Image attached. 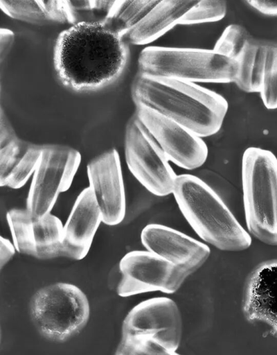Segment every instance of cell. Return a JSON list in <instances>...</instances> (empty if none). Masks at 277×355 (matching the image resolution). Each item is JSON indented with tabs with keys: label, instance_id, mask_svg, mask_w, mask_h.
Listing matches in <instances>:
<instances>
[{
	"label": "cell",
	"instance_id": "15",
	"mask_svg": "<svg viewBox=\"0 0 277 355\" xmlns=\"http://www.w3.org/2000/svg\"><path fill=\"white\" fill-rule=\"evenodd\" d=\"M102 223L100 211L89 187L77 196L62 232V255L81 260L88 254Z\"/></svg>",
	"mask_w": 277,
	"mask_h": 355
},
{
	"label": "cell",
	"instance_id": "22",
	"mask_svg": "<svg viewBox=\"0 0 277 355\" xmlns=\"http://www.w3.org/2000/svg\"><path fill=\"white\" fill-rule=\"evenodd\" d=\"M227 12L224 1H198L181 19V25H193L211 23L222 19Z\"/></svg>",
	"mask_w": 277,
	"mask_h": 355
},
{
	"label": "cell",
	"instance_id": "4",
	"mask_svg": "<svg viewBox=\"0 0 277 355\" xmlns=\"http://www.w3.org/2000/svg\"><path fill=\"white\" fill-rule=\"evenodd\" d=\"M241 180L247 232L260 242L277 246V158L269 150L247 148Z\"/></svg>",
	"mask_w": 277,
	"mask_h": 355
},
{
	"label": "cell",
	"instance_id": "17",
	"mask_svg": "<svg viewBox=\"0 0 277 355\" xmlns=\"http://www.w3.org/2000/svg\"><path fill=\"white\" fill-rule=\"evenodd\" d=\"M196 0L159 1L154 8L122 39L127 44L145 45L157 40L179 24Z\"/></svg>",
	"mask_w": 277,
	"mask_h": 355
},
{
	"label": "cell",
	"instance_id": "11",
	"mask_svg": "<svg viewBox=\"0 0 277 355\" xmlns=\"http://www.w3.org/2000/svg\"><path fill=\"white\" fill-rule=\"evenodd\" d=\"M121 332V338L141 336L177 351L182 334L179 309L168 297L146 300L129 311L123 320Z\"/></svg>",
	"mask_w": 277,
	"mask_h": 355
},
{
	"label": "cell",
	"instance_id": "7",
	"mask_svg": "<svg viewBox=\"0 0 277 355\" xmlns=\"http://www.w3.org/2000/svg\"><path fill=\"white\" fill-rule=\"evenodd\" d=\"M125 157L131 173L150 193L159 197L172 194L177 175L156 139L136 116L126 128Z\"/></svg>",
	"mask_w": 277,
	"mask_h": 355
},
{
	"label": "cell",
	"instance_id": "19",
	"mask_svg": "<svg viewBox=\"0 0 277 355\" xmlns=\"http://www.w3.org/2000/svg\"><path fill=\"white\" fill-rule=\"evenodd\" d=\"M267 46L249 40L235 59L238 64L233 83L239 89L247 92H260Z\"/></svg>",
	"mask_w": 277,
	"mask_h": 355
},
{
	"label": "cell",
	"instance_id": "5",
	"mask_svg": "<svg viewBox=\"0 0 277 355\" xmlns=\"http://www.w3.org/2000/svg\"><path fill=\"white\" fill-rule=\"evenodd\" d=\"M139 73L191 83H228L238 71L235 60L214 49L149 46L140 53Z\"/></svg>",
	"mask_w": 277,
	"mask_h": 355
},
{
	"label": "cell",
	"instance_id": "21",
	"mask_svg": "<svg viewBox=\"0 0 277 355\" xmlns=\"http://www.w3.org/2000/svg\"><path fill=\"white\" fill-rule=\"evenodd\" d=\"M1 9L10 17L32 23L48 21L43 1L0 0Z\"/></svg>",
	"mask_w": 277,
	"mask_h": 355
},
{
	"label": "cell",
	"instance_id": "25",
	"mask_svg": "<svg viewBox=\"0 0 277 355\" xmlns=\"http://www.w3.org/2000/svg\"><path fill=\"white\" fill-rule=\"evenodd\" d=\"M114 355H180L144 337L121 338Z\"/></svg>",
	"mask_w": 277,
	"mask_h": 355
},
{
	"label": "cell",
	"instance_id": "27",
	"mask_svg": "<svg viewBox=\"0 0 277 355\" xmlns=\"http://www.w3.org/2000/svg\"><path fill=\"white\" fill-rule=\"evenodd\" d=\"M17 250L13 242L1 236L0 238V268L6 265L13 257Z\"/></svg>",
	"mask_w": 277,
	"mask_h": 355
},
{
	"label": "cell",
	"instance_id": "12",
	"mask_svg": "<svg viewBox=\"0 0 277 355\" xmlns=\"http://www.w3.org/2000/svg\"><path fill=\"white\" fill-rule=\"evenodd\" d=\"M6 220L17 252L39 259L62 255L63 225L51 213L36 217L26 209H12Z\"/></svg>",
	"mask_w": 277,
	"mask_h": 355
},
{
	"label": "cell",
	"instance_id": "13",
	"mask_svg": "<svg viewBox=\"0 0 277 355\" xmlns=\"http://www.w3.org/2000/svg\"><path fill=\"white\" fill-rule=\"evenodd\" d=\"M87 175L102 223L111 226L120 223L125 216L126 197L118 151L111 149L92 159Z\"/></svg>",
	"mask_w": 277,
	"mask_h": 355
},
{
	"label": "cell",
	"instance_id": "3",
	"mask_svg": "<svg viewBox=\"0 0 277 355\" xmlns=\"http://www.w3.org/2000/svg\"><path fill=\"white\" fill-rule=\"evenodd\" d=\"M179 211L205 243L225 252H241L251 237L217 193L200 178L177 175L172 192Z\"/></svg>",
	"mask_w": 277,
	"mask_h": 355
},
{
	"label": "cell",
	"instance_id": "29",
	"mask_svg": "<svg viewBox=\"0 0 277 355\" xmlns=\"http://www.w3.org/2000/svg\"><path fill=\"white\" fill-rule=\"evenodd\" d=\"M17 137L11 128L6 117L4 116L3 111H1L0 122V146L4 145L10 141L16 139Z\"/></svg>",
	"mask_w": 277,
	"mask_h": 355
},
{
	"label": "cell",
	"instance_id": "2",
	"mask_svg": "<svg viewBox=\"0 0 277 355\" xmlns=\"http://www.w3.org/2000/svg\"><path fill=\"white\" fill-rule=\"evenodd\" d=\"M136 105L175 121L201 137L219 132L229 104L220 94L197 83L138 73L132 86Z\"/></svg>",
	"mask_w": 277,
	"mask_h": 355
},
{
	"label": "cell",
	"instance_id": "14",
	"mask_svg": "<svg viewBox=\"0 0 277 355\" xmlns=\"http://www.w3.org/2000/svg\"><path fill=\"white\" fill-rule=\"evenodd\" d=\"M141 241L146 250L177 267L188 276L199 270L211 254L205 243L160 224L144 227Z\"/></svg>",
	"mask_w": 277,
	"mask_h": 355
},
{
	"label": "cell",
	"instance_id": "23",
	"mask_svg": "<svg viewBox=\"0 0 277 355\" xmlns=\"http://www.w3.org/2000/svg\"><path fill=\"white\" fill-rule=\"evenodd\" d=\"M265 107L277 109V46H267L260 91Z\"/></svg>",
	"mask_w": 277,
	"mask_h": 355
},
{
	"label": "cell",
	"instance_id": "8",
	"mask_svg": "<svg viewBox=\"0 0 277 355\" xmlns=\"http://www.w3.org/2000/svg\"><path fill=\"white\" fill-rule=\"evenodd\" d=\"M81 162L80 153L62 146L42 148L26 198V209L36 217L50 213L60 193L69 190Z\"/></svg>",
	"mask_w": 277,
	"mask_h": 355
},
{
	"label": "cell",
	"instance_id": "10",
	"mask_svg": "<svg viewBox=\"0 0 277 355\" xmlns=\"http://www.w3.org/2000/svg\"><path fill=\"white\" fill-rule=\"evenodd\" d=\"M135 116L156 139L168 159L177 166L194 170L206 161L208 148L202 137L142 105H136Z\"/></svg>",
	"mask_w": 277,
	"mask_h": 355
},
{
	"label": "cell",
	"instance_id": "18",
	"mask_svg": "<svg viewBox=\"0 0 277 355\" xmlns=\"http://www.w3.org/2000/svg\"><path fill=\"white\" fill-rule=\"evenodd\" d=\"M42 148L29 146L17 138L0 146V185L13 189L24 187L33 176Z\"/></svg>",
	"mask_w": 277,
	"mask_h": 355
},
{
	"label": "cell",
	"instance_id": "16",
	"mask_svg": "<svg viewBox=\"0 0 277 355\" xmlns=\"http://www.w3.org/2000/svg\"><path fill=\"white\" fill-rule=\"evenodd\" d=\"M242 311L247 320L265 324L277 337V259L254 270L245 288Z\"/></svg>",
	"mask_w": 277,
	"mask_h": 355
},
{
	"label": "cell",
	"instance_id": "1",
	"mask_svg": "<svg viewBox=\"0 0 277 355\" xmlns=\"http://www.w3.org/2000/svg\"><path fill=\"white\" fill-rule=\"evenodd\" d=\"M127 54L122 37L103 21H78L58 35L54 65L66 86L77 91L93 90L120 75Z\"/></svg>",
	"mask_w": 277,
	"mask_h": 355
},
{
	"label": "cell",
	"instance_id": "20",
	"mask_svg": "<svg viewBox=\"0 0 277 355\" xmlns=\"http://www.w3.org/2000/svg\"><path fill=\"white\" fill-rule=\"evenodd\" d=\"M157 0L116 1L103 21L121 37L136 26L158 3Z\"/></svg>",
	"mask_w": 277,
	"mask_h": 355
},
{
	"label": "cell",
	"instance_id": "26",
	"mask_svg": "<svg viewBox=\"0 0 277 355\" xmlns=\"http://www.w3.org/2000/svg\"><path fill=\"white\" fill-rule=\"evenodd\" d=\"M247 3L262 15L277 17V1L253 0Z\"/></svg>",
	"mask_w": 277,
	"mask_h": 355
},
{
	"label": "cell",
	"instance_id": "28",
	"mask_svg": "<svg viewBox=\"0 0 277 355\" xmlns=\"http://www.w3.org/2000/svg\"><path fill=\"white\" fill-rule=\"evenodd\" d=\"M15 41L14 33L8 28L0 30V60L2 62L7 56Z\"/></svg>",
	"mask_w": 277,
	"mask_h": 355
},
{
	"label": "cell",
	"instance_id": "9",
	"mask_svg": "<svg viewBox=\"0 0 277 355\" xmlns=\"http://www.w3.org/2000/svg\"><path fill=\"white\" fill-rule=\"evenodd\" d=\"M121 274L116 292L129 297L148 292H176L188 277L181 270L148 250H134L119 262Z\"/></svg>",
	"mask_w": 277,
	"mask_h": 355
},
{
	"label": "cell",
	"instance_id": "24",
	"mask_svg": "<svg viewBox=\"0 0 277 355\" xmlns=\"http://www.w3.org/2000/svg\"><path fill=\"white\" fill-rule=\"evenodd\" d=\"M249 40L248 33L244 27L239 24H231L224 29L213 49L226 57L235 60Z\"/></svg>",
	"mask_w": 277,
	"mask_h": 355
},
{
	"label": "cell",
	"instance_id": "6",
	"mask_svg": "<svg viewBox=\"0 0 277 355\" xmlns=\"http://www.w3.org/2000/svg\"><path fill=\"white\" fill-rule=\"evenodd\" d=\"M30 314L37 331L54 342H64L87 324L90 306L85 293L75 285L58 282L38 290L32 297Z\"/></svg>",
	"mask_w": 277,
	"mask_h": 355
}]
</instances>
